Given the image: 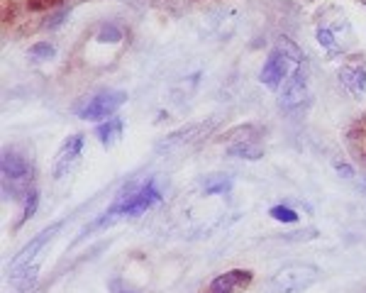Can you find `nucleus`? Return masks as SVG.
Masks as SVG:
<instances>
[{
	"label": "nucleus",
	"instance_id": "nucleus-1",
	"mask_svg": "<svg viewBox=\"0 0 366 293\" xmlns=\"http://www.w3.org/2000/svg\"><path fill=\"white\" fill-rule=\"evenodd\" d=\"M159 201H161V193H159V189L154 186V181H147V184H140V186L132 184V186H127V189L118 196V201L113 203V208H110V210H105L91 227L110 225V222L118 220V217L142 215V213L150 210L152 205H157Z\"/></svg>",
	"mask_w": 366,
	"mask_h": 293
},
{
	"label": "nucleus",
	"instance_id": "nucleus-2",
	"mask_svg": "<svg viewBox=\"0 0 366 293\" xmlns=\"http://www.w3.org/2000/svg\"><path fill=\"white\" fill-rule=\"evenodd\" d=\"M320 279V269L315 264H286L272 276L274 293H303Z\"/></svg>",
	"mask_w": 366,
	"mask_h": 293
},
{
	"label": "nucleus",
	"instance_id": "nucleus-3",
	"mask_svg": "<svg viewBox=\"0 0 366 293\" xmlns=\"http://www.w3.org/2000/svg\"><path fill=\"white\" fill-rule=\"evenodd\" d=\"M127 103V93L125 90H103V93H95L91 98H86L81 105L76 108L78 117L91 122H100L113 117L122 105Z\"/></svg>",
	"mask_w": 366,
	"mask_h": 293
},
{
	"label": "nucleus",
	"instance_id": "nucleus-4",
	"mask_svg": "<svg viewBox=\"0 0 366 293\" xmlns=\"http://www.w3.org/2000/svg\"><path fill=\"white\" fill-rule=\"evenodd\" d=\"M307 100V78L303 73V68L295 66L291 71V76L283 81L281 86V93H279V105L281 110H295L300 108Z\"/></svg>",
	"mask_w": 366,
	"mask_h": 293
},
{
	"label": "nucleus",
	"instance_id": "nucleus-5",
	"mask_svg": "<svg viewBox=\"0 0 366 293\" xmlns=\"http://www.w3.org/2000/svg\"><path fill=\"white\" fill-rule=\"evenodd\" d=\"M291 66H293V64L286 59L283 52L274 49L272 54L267 56V61H264L262 73H259V81H262L267 88H272V90L281 88L286 78L291 76Z\"/></svg>",
	"mask_w": 366,
	"mask_h": 293
},
{
	"label": "nucleus",
	"instance_id": "nucleus-6",
	"mask_svg": "<svg viewBox=\"0 0 366 293\" xmlns=\"http://www.w3.org/2000/svg\"><path fill=\"white\" fill-rule=\"evenodd\" d=\"M81 152H83V135H78V132L61 142L59 152H56V157H54V169H51V174H54L56 181H61L63 176H68V172L76 167Z\"/></svg>",
	"mask_w": 366,
	"mask_h": 293
},
{
	"label": "nucleus",
	"instance_id": "nucleus-7",
	"mask_svg": "<svg viewBox=\"0 0 366 293\" xmlns=\"http://www.w3.org/2000/svg\"><path fill=\"white\" fill-rule=\"evenodd\" d=\"M59 230H61V222H54L51 227L42 230L35 239H30V242L25 244V247L20 249V252L13 257V262H10V271H13V269H20V266H28V264L35 262V259L39 257L42 249H44L47 244L51 242V237H54V234L59 232Z\"/></svg>",
	"mask_w": 366,
	"mask_h": 293
},
{
	"label": "nucleus",
	"instance_id": "nucleus-8",
	"mask_svg": "<svg viewBox=\"0 0 366 293\" xmlns=\"http://www.w3.org/2000/svg\"><path fill=\"white\" fill-rule=\"evenodd\" d=\"M252 284V271L249 269H232L220 274L217 279L210 281L208 293H240L242 289Z\"/></svg>",
	"mask_w": 366,
	"mask_h": 293
},
{
	"label": "nucleus",
	"instance_id": "nucleus-9",
	"mask_svg": "<svg viewBox=\"0 0 366 293\" xmlns=\"http://www.w3.org/2000/svg\"><path fill=\"white\" fill-rule=\"evenodd\" d=\"M339 83L352 98L362 100L366 95V68L362 64H344L339 68Z\"/></svg>",
	"mask_w": 366,
	"mask_h": 293
},
{
	"label": "nucleus",
	"instance_id": "nucleus-10",
	"mask_svg": "<svg viewBox=\"0 0 366 293\" xmlns=\"http://www.w3.org/2000/svg\"><path fill=\"white\" fill-rule=\"evenodd\" d=\"M122 130H125V122H122V117H108L105 122H100L98 127H95V137H98V142L103 147H113L115 142H120L122 137Z\"/></svg>",
	"mask_w": 366,
	"mask_h": 293
},
{
	"label": "nucleus",
	"instance_id": "nucleus-11",
	"mask_svg": "<svg viewBox=\"0 0 366 293\" xmlns=\"http://www.w3.org/2000/svg\"><path fill=\"white\" fill-rule=\"evenodd\" d=\"M227 154L235 159H247V162H257V159L264 157V147L254 140H240L235 145L227 147Z\"/></svg>",
	"mask_w": 366,
	"mask_h": 293
},
{
	"label": "nucleus",
	"instance_id": "nucleus-12",
	"mask_svg": "<svg viewBox=\"0 0 366 293\" xmlns=\"http://www.w3.org/2000/svg\"><path fill=\"white\" fill-rule=\"evenodd\" d=\"M232 191V179L225 174H213L203 181V193L205 196H222Z\"/></svg>",
	"mask_w": 366,
	"mask_h": 293
},
{
	"label": "nucleus",
	"instance_id": "nucleus-13",
	"mask_svg": "<svg viewBox=\"0 0 366 293\" xmlns=\"http://www.w3.org/2000/svg\"><path fill=\"white\" fill-rule=\"evenodd\" d=\"M37 271H39L37 262H32L28 266H20V269L10 271V281H13L18 289H28L30 284H35V281H37Z\"/></svg>",
	"mask_w": 366,
	"mask_h": 293
},
{
	"label": "nucleus",
	"instance_id": "nucleus-14",
	"mask_svg": "<svg viewBox=\"0 0 366 293\" xmlns=\"http://www.w3.org/2000/svg\"><path fill=\"white\" fill-rule=\"evenodd\" d=\"M200 127L198 125H190V127H185V130H178V132H173V135H169L166 140L164 142H159V152H164V149H173V147H178L181 142H188L190 140V135H195Z\"/></svg>",
	"mask_w": 366,
	"mask_h": 293
},
{
	"label": "nucleus",
	"instance_id": "nucleus-15",
	"mask_svg": "<svg viewBox=\"0 0 366 293\" xmlns=\"http://www.w3.org/2000/svg\"><path fill=\"white\" fill-rule=\"evenodd\" d=\"M315 37H317V44H320L325 52H330V54L339 49V40H337L335 30L327 28V25H320V28H317V32H315Z\"/></svg>",
	"mask_w": 366,
	"mask_h": 293
},
{
	"label": "nucleus",
	"instance_id": "nucleus-16",
	"mask_svg": "<svg viewBox=\"0 0 366 293\" xmlns=\"http://www.w3.org/2000/svg\"><path fill=\"white\" fill-rule=\"evenodd\" d=\"M28 54L32 61H49V59H54L56 54V47L51 44V42H37V44L30 47Z\"/></svg>",
	"mask_w": 366,
	"mask_h": 293
},
{
	"label": "nucleus",
	"instance_id": "nucleus-17",
	"mask_svg": "<svg viewBox=\"0 0 366 293\" xmlns=\"http://www.w3.org/2000/svg\"><path fill=\"white\" fill-rule=\"evenodd\" d=\"M276 49L283 52L286 59H288V61L293 64V68H295V66H300V64H303V59H305V56H303V52L298 49V44H293V42L286 40V37L279 42V47H276Z\"/></svg>",
	"mask_w": 366,
	"mask_h": 293
},
{
	"label": "nucleus",
	"instance_id": "nucleus-18",
	"mask_svg": "<svg viewBox=\"0 0 366 293\" xmlns=\"http://www.w3.org/2000/svg\"><path fill=\"white\" fill-rule=\"evenodd\" d=\"M37 205H39V191L37 189H30L28 196H25V210H23V220H20V225L23 222H28L32 215L37 213Z\"/></svg>",
	"mask_w": 366,
	"mask_h": 293
},
{
	"label": "nucleus",
	"instance_id": "nucleus-19",
	"mask_svg": "<svg viewBox=\"0 0 366 293\" xmlns=\"http://www.w3.org/2000/svg\"><path fill=\"white\" fill-rule=\"evenodd\" d=\"M269 215L279 222H298V213L288 205H274L272 210H269Z\"/></svg>",
	"mask_w": 366,
	"mask_h": 293
},
{
	"label": "nucleus",
	"instance_id": "nucleus-20",
	"mask_svg": "<svg viewBox=\"0 0 366 293\" xmlns=\"http://www.w3.org/2000/svg\"><path fill=\"white\" fill-rule=\"evenodd\" d=\"M98 40L100 42H120L122 40V30L115 28V25H105V28L100 30Z\"/></svg>",
	"mask_w": 366,
	"mask_h": 293
},
{
	"label": "nucleus",
	"instance_id": "nucleus-21",
	"mask_svg": "<svg viewBox=\"0 0 366 293\" xmlns=\"http://www.w3.org/2000/svg\"><path fill=\"white\" fill-rule=\"evenodd\" d=\"M315 234L317 232L310 227V230H305V232H288V234H283V239H286V242H300V239H312Z\"/></svg>",
	"mask_w": 366,
	"mask_h": 293
},
{
	"label": "nucleus",
	"instance_id": "nucleus-22",
	"mask_svg": "<svg viewBox=\"0 0 366 293\" xmlns=\"http://www.w3.org/2000/svg\"><path fill=\"white\" fill-rule=\"evenodd\" d=\"M335 172L339 176H344V179H354V169L347 162H335Z\"/></svg>",
	"mask_w": 366,
	"mask_h": 293
},
{
	"label": "nucleus",
	"instance_id": "nucleus-23",
	"mask_svg": "<svg viewBox=\"0 0 366 293\" xmlns=\"http://www.w3.org/2000/svg\"><path fill=\"white\" fill-rule=\"evenodd\" d=\"M63 18H66V13H56V15H51L49 18V23L44 25L47 30H54V28H59V25L63 23Z\"/></svg>",
	"mask_w": 366,
	"mask_h": 293
}]
</instances>
